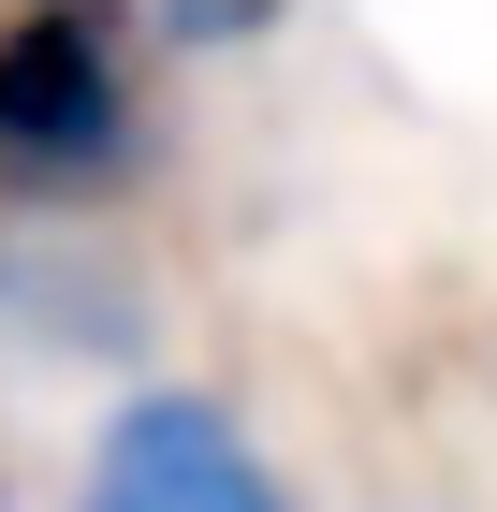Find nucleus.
Listing matches in <instances>:
<instances>
[{
	"label": "nucleus",
	"mask_w": 497,
	"mask_h": 512,
	"mask_svg": "<svg viewBox=\"0 0 497 512\" xmlns=\"http://www.w3.org/2000/svg\"><path fill=\"white\" fill-rule=\"evenodd\" d=\"M74 512H293L278 469L234 439L220 395H132L88 454V498Z\"/></svg>",
	"instance_id": "obj_2"
},
{
	"label": "nucleus",
	"mask_w": 497,
	"mask_h": 512,
	"mask_svg": "<svg viewBox=\"0 0 497 512\" xmlns=\"http://www.w3.org/2000/svg\"><path fill=\"white\" fill-rule=\"evenodd\" d=\"M132 161V74H117V0H30L0 15V176L88 191Z\"/></svg>",
	"instance_id": "obj_1"
}]
</instances>
